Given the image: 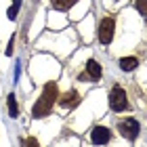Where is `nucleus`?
Masks as SVG:
<instances>
[{
    "label": "nucleus",
    "instance_id": "1",
    "mask_svg": "<svg viewBox=\"0 0 147 147\" xmlns=\"http://www.w3.org/2000/svg\"><path fill=\"white\" fill-rule=\"evenodd\" d=\"M57 95H59V88H57L55 82L44 84L42 95H40V99L34 103L32 116H34V118H44V116H49L51 109H53V105H55V101H57Z\"/></svg>",
    "mask_w": 147,
    "mask_h": 147
},
{
    "label": "nucleus",
    "instance_id": "2",
    "mask_svg": "<svg viewBox=\"0 0 147 147\" xmlns=\"http://www.w3.org/2000/svg\"><path fill=\"white\" fill-rule=\"evenodd\" d=\"M118 130H120V135H122L124 139L135 141V139L139 137V132H141V124H139L135 118H126V120H122V122L118 124Z\"/></svg>",
    "mask_w": 147,
    "mask_h": 147
},
{
    "label": "nucleus",
    "instance_id": "3",
    "mask_svg": "<svg viewBox=\"0 0 147 147\" xmlns=\"http://www.w3.org/2000/svg\"><path fill=\"white\" fill-rule=\"evenodd\" d=\"M109 105L113 111H126L128 107V97H126V92L122 86H113L111 92H109Z\"/></svg>",
    "mask_w": 147,
    "mask_h": 147
},
{
    "label": "nucleus",
    "instance_id": "4",
    "mask_svg": "<svg viewBox=\"0 0 147 147\" xmlns=\"http://www.w3.org/2000/svg\"><path fill=\"white\" fill-rule=\"evenodd\" d=\"M113 32H116V21L113 17H105L101 23H99V42L101 44H109L113 38Z\"/></svg>",
    "mask_w": 147,
    "mask_h": 147
},
{
    "label": "nucleus",
    "instance_id": "5",
    "mask_svg": "<svg viewBox=\"0 0 147 147\" xmlns=\"http://www.w3.org/2000/svg\"><path fill=\"white\" fill-rule=\"evenodd\" d=\"M111 139V132H109V128H105V126H95V128L90 130V141H92V145H105Z\"/></svg>",
    "mask_w": 147,
    "mask_h": 147
},
{
    "label": "nucleus",
    "instance_id": "6",
    "mask_svg": "<svg viewBox=\"0 0 147 147\" xmlns=\"http://www.w3.org/2000/svg\"><path fill=\"white\" fill-rule=\"evenodd\" d=\"M80 101V97H78V92L76 90H69V92H65V95L59 99V103H61V107H76Z\"/></svg>",
    "mask_w": 147,
    "mask_h": 147
},
{
    "label": "nucleus",
    "instance_id": "7",
    "mask_svg": "<svg viewBox=\"0 0 147 147\" xmlns=\"http://www.w3.org/2000/svg\"><path fill=\"white\" fill-rule=\"evenodd\" d=\"M86 74L90 76V80H95V82H97V80L101 78V65H99L95 59H90V61L86 63Z\"/></svg>",
    "mask_w": 147,
    "mask_h": 147
},
{
    "label": "nucleus",
    "instance_id": "8",
    "mask_svg": "<svg viewBox=\"0 0 147 147\" xmlns=\"http://www.w3.org/2000/svg\"><path fill=\"white\" fill-rule=\"evenodd\" d=\"M137 65H139L137 57H122V59H120V67H122V71H132V69H137Z\"/></svg>",
    "mask_w": 147,
    "mask_h": 147
},
{
    "label": "nucleus",
    "instance_id": "9",
    "mask_svg": "<svg viewBox=\"0 0 147 147\" xmlns=\"http://www.w3.org/2000/svg\"><path fill=\"white\" fill-rule=\"evenodd\" d=\"M76 2H78V0H51V4L55 6L57 11H67V9H71Z\"/></svg>",
    "mask_w": 147,
    "mask_h": 147
},
{
    "label": "nucleus",
    "instance_id": "10",
    "mask_svg": "<svg viewBox=\"0 0 147 147\" xmlns=\"http://www.w3.org/2000/svg\"><path fill=\"white\" fill-rule=\"evenodd\" d=\"M6 105H9L11 118H17V116H19V107H17V99H15V95H13V92L6 97Z\"/></svg>",
    "mask_w": 147,
    "mask_h": 147
},
{
    "label": "nucleus",
    "instance_id": "11",
    "mask_svg": "<svg viewBox=\"0 0 147 147\" xmlns=\"http://www.w3.org/2000/svg\"><path fill=\"white\" fill-rule=\"evenodd\" d=\"M19 6H21V0H13V6L9 9V19H17V13H19Z\"/></svg>",
    "mask_w": 147,
    "mask_h": 147
},
{
    "label": "nucleus",
    "instance_id": "12",
    "mask_svg": "<svg viewBox=\"0 0 147 147\" xmlns=\"http://www.w3.org/2000/svg\"><path fill=\"white\" fill-rule=\"evenodd\" d=\"M135 6H137V11L141 13L143 17H147V0H137V4H135Z\"/></svg>",
    "mask_w": 147,
    "mask_h": 147
},
{
    "label": "nucleus",
    "instance_id": "13",
    "mask_svg": "<svg viewBox=\"0 0 147 147\" xmlns=\"http://www.w3.org/2000/svg\"><path fill=\"white\" fill-rule=\"evenodd\" d=\"M21 145H23V147H40V145H38V141H36V139H34V137H28V139H21Z\"/></svg>",
    "mask_w": 147,
    "mask_h": 147
},
{
    "label": "nucleus",
    "instance_id": "14",
    "mask_svg": "<svg viewBox=\"0 0 147 147\" xmlns=\"http://www.w3.org/2000/svg\"><path fill=\"white\" fill-rule=\"evenodd\" d=\"M78 80H82V82H90V76H88V74H80V76H78Z\"/></svg>",
    "mask_w": 147,
    "mask_h": 147
},
{
    "label": "nucleus",
    "instance_id": "15",
    "mask_svg": "<svg viewBox=\"0 0 147 147\" xmlns=\"http://www.w3.org/2000/svg\"><path fill=\"white\" fill-rule=\"evenodd\" d=\"M6 55H13V38H11V42H9V46H6Z\"/></svg>",
    "mask_w": 147,
    "mask_h": 147
}]
</instances>
